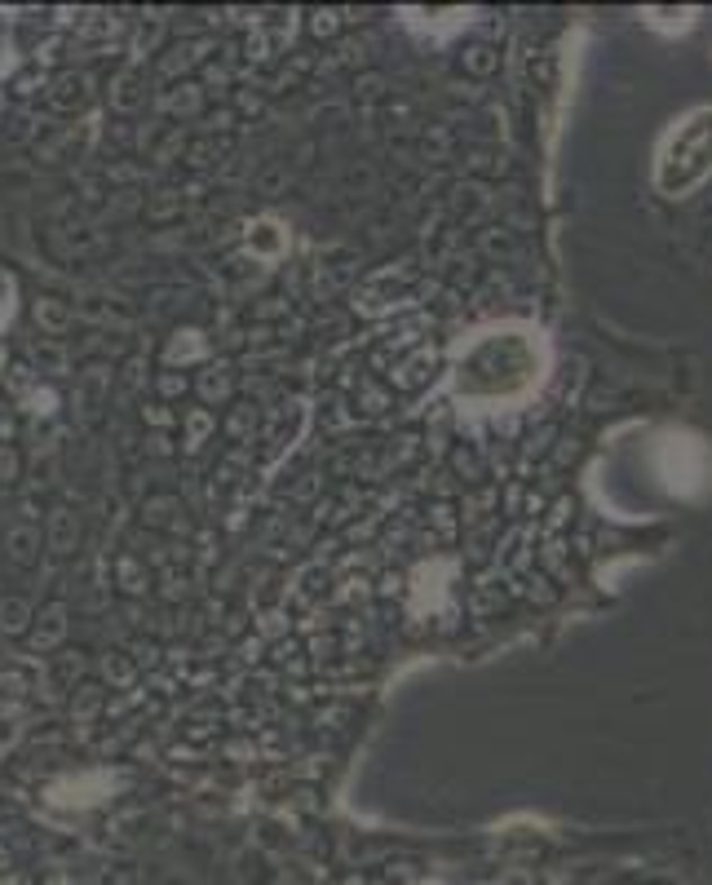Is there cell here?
I'll return each mask as SVG.
<instances>
[{"mask_svg":"<svg viewBox=\"0 0 712 885\" xmlns=\"http://www.w3.org/2000/svg\"><path fill=\"white\" fill-rule=\"evenodd\" d=\"M5 554H9V563L32 567L36 554H41V531H36L32 522H14V527L5 531Z\"/></svg>","mask_w":712,"mask_h":885,"instance_id":"cell-1","label":"cell"},{"mask_svg":"<svg viewBox=\"0 0 712 885\" xmlns=\"http://www.w3.org/2000/svg\"><path fill=\"white\" fill-rule=\"evenodd\" d=\"M62 633H67V607H62V602H50L45 616H41V625H36V633H32V646L45 651V646H53Z\"/></svg>","mask_w":712,"mask_h":885,"instance_id":"cell-2","label":"cell"},{"mask_svg":"<svg viewBox=\"0 0 712 885\" xmlns=\"http://www.w3.org/2000/svg\"><path fill=\"white\" fill-rule=\"evenodd\" d=\"M32 314H36V323H41L50 337H58V332H67V328H71V306H67V302H58V297H41V302L32 306Z\"/></svg>","mask_w":712,"mask_h":885,"instance_id":"cell-3","label":"cell"},{"mask_svg":"<svg viewBox=\"0 0 712 885\" xmlns=\"http://www.w3.org/2000/svg\"><path fill=\"white\" fill-rule=\"evenodd\" d=\"M71 545H76V514H71V510H53L50 549H53V554H71Z\"/></svg>","mask_w":712,"mask_h":885,"instance_id":"cell-4","label":"cell"},{"mask_svg":"<svg viewBox=\"0 0 712 885\" xmlns=\"http://www.w3.org/2000/svg\"><path fill=\"white\" fill-rule=\"evenodd\" d=\"M85 80L76 76V71H62L58 80H53V89H50V103L58 106V111H71V106H80V98H85V89H80Z\"/></svg>","mask_w":712,"mask_h":885,"instance_id":"cell-5","label":"cell"},{"mask_svg":"<svg viewBox=\"0 0 712 885\" xmlns=\"http://www.w3.org/2000/svg\"><path fill=\"white\" fill-rule=\"evenodd\" d=\"M32 620V607L23 598H0V628L5 633H23Z\"/></svg>","mask_w":712,"mask_h":885,"instance_id":"cell-6","label":"cell"},{"mask_svg":"<svg viewBox=\"0 0 712 885\" xmlns=\"http://www.w3.org/2000/svg\"><path fill=\"white\" fill-rule=\"evenodd\" d=\"M18 474H23L18 452H14L9 443H0V483H18Z\"/></svg>","mask_w":712,"mask_h":885,"instance_id":"cell-7","label":"cell"},{"mask_svg":"<svg viewBox=\"0 0 712 885\" xmlns=\"http://www.w3.org/2000/svg\"><path fill=\"white\" fill-rule=\"evenodd\" d=\"M94 709H98V686H80V700H71V718L85 722Z\"/></svg>","mask_w":712,"mask_h":885,"instance_id":"cell-8","label":"cell"}]
</instances>
